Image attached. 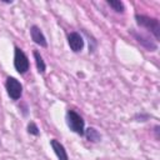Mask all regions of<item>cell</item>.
<instances>
[{"label":"cell","instance_id":"4","mask_svg":"<svg viewBox=\"0 0 160 160\" xmlns=\"http://www.w3.org/2000/svg\"><path fill=\"white\" fill-rule=\"evenodd\" d=\"M5 88L8 91V95L12 99V100H18L20 99L21 94H22V86L20 84L19 80H16L15 78H8L6 82H5Z\"/></svg>","mask_w":160,"mask_h":160},{"label":"cell","instance_id":"12","mask_svg":"<svg viewBox=\"0 0 160 160\" xmlns=\"http://www.w3.org/2000/svg\"><path fill=\"white\" fill-rule=\"evenodd\" d=\"M28 131H29V134H31V135H35V136L39 135V129H38V126L35 125V122H29V125H28Z\"/></svg>","mask_w":160,"mask_h":160},{"label":"cell","instance_id":"3","mask_svg":"<svg viewBox=\"0 0 160 160\" xmlns=\"http://www.w3.org/2000/svg\"><path fill=\"white\" fill-rule=\"evenodd\" d=\"M14 66H15L16 71L20 72V74H25L29 70V60H28V56L19 48H15V52H14Z\"/></svg>","mask_w":160,"mask_h":160},{"label":"cell","instance_id":"2","mask_svg":"<svg viewBox=\"0 0 160 160\" xmlns=\"http://www.w3.org/2000/svg\"><path fill=\"white\" fill-rule=\"evenodd\" d=\"M66 120H68V126L70 128V130H72L74 132H76L80 136H82L85 134L84 120H82V118L78 112H75L74 110H68Z\"/></svg>","mask_w":160,"mask_h":160},{"label":"cell","instance_id":"7","mask_svg":"<svg viewBox=\"0 0 160 160\" xmlns=\"http://www.w3.org/2000/svg\"><path fill=\"white\" fill-rule=\"evenodd\" d=\"M30 35H31V39L34 40L35 44H38V45H40L42 48L48 46V42H46V39H45L44 34L41 32V30L36 25H32L30 28Z\"/></svg>","mask_w":160,"mask_h":160},{"label":"cell","instance_id":"10","mask_svg":"<svg viewBox=\"0 0 160 160\" xmlns=\"http://www.w3.org/2000/svg\"><path fill=\"white\" fill-rule=\"evenodd\" d=\"M84 135H86L88 140H89V141H92V142H96V141H99V140L101 139L99 131H98L96 129H94V128H89V129H86Z\"/></svg>","mask_w":160,"mask_h":160},{"label":"cell","instance_id":"5","mask_svg":"<svg viewBox=\"0 0 160 160\" xmlns=\"http://www.w3.org/2000/svg\"><path fill=\"white\" fill-rule=\"evenodd\" d=\"M68 42H69V46L72 51L78 52V51H81L82 48H84V40L81 38V35L79 32H70L68 35Z\"/></svg>","mask_w":160,"mask_h":160},{"label":"cell","instance_id":"8","mask_svg":"<svg viewBox=\"0 0 160 160\" xmlns=\"http://www.w3.org/2000/svg\"><path fill=\"white\" fill-rule=\"evenodd\" d=\"M50 145H51V148H52V150L56 154V156H58L59 160H69L68 154H66V150H65V148H64L62 144H60L56 139H52V140H50Z\"/></svg>","mask_w":160,"mask_h":160},{"label":"cell","instance_id":"6","mask_svg":"<svg viewBox=\"0 0 160 160\" xmlns=\"http://www.w3.org/2000/svg\"><path fill=\"white\" fill-rule=\"evenodd\" d=\"M131 35L136 39V41L138 42H140L144 48H146L149 51H155L156 49H158V45H156V42H154L151 39H149L148 36H145V35H142V34H139V32H136V31H131Z\"/></svg>","mask_w":160,"mask_h":160},{"label":"cell","instance_id":"11","mask_svg":"<svg viewBox=\"0 0 160 160\" xmlns=\"http://www.w3.org/2000/svg\"><path fill=\"white\" fill-rule=\"evenodd\" d=\"M108 4L116 11V12H122L124 10H125V6H124V4L121 2V1H114V0H109L108 1Z\"/></svg>","mask_w":160,"mask_h":160},{"label":"cell","instance_id":"9","mask_svg":"<svg viewBox=\"0 0 160 160\" xmlns=\"http://www.w3.org/2000/svg\"><path fill=\"white\" fill-rule=\"evenodd\" d=\"M34 59H35V64H36V68H38V71L40 74H44L45 72V69H46V65L42 60V56L40 55L39 51H34Z\"/></svg>","mask_w":160,"mask_h":160},{"label":"cell","instance_id":"1","mask_svg":"<svg viewBox=\"0 0 160 160\" xmlns=\"http://www.w3.org/2000/svg\"><path fill=\"white\" fill-rule=\"evenodd\" d=\"M135 20H136L138 25H140V26L148 29L149 31H151L152 35L155 36V39L159 40V38H160V24H159L158 19L150 18V16H146V15L136 14L135 15Z\"/></svg>","mask_w":160,"mask_h":160}]
</instances>
